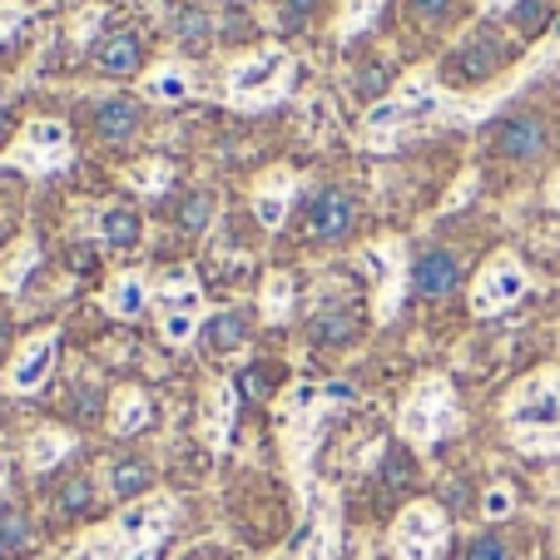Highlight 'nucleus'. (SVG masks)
<instances>
[{"mask_svg":"<svg viewBox=\"0 0 560 560\" xmlns=\"http://www.w3.org/2000/svg\"><path fill=\"white\" fill-rule=\"evenodd\" d=\"M174 530V501L170 497H139L119 511L109 526L90 530L70 560H154V550Z\"/></svg>","mask_w":560,"mask_h":560,"instance_id":"f257e3e1","label":"nucleus"},{"mask_svg":"<svg viewBox=\"0 0 560 560\" xmlns=\"http://www.w3.org/2000/svg\"><path fill=\"white\" fill-rule=\"evenodd\" d=\"M506 436L526 456L560 452V368H536L506 397Z\"/></svg>","mask_w":560,"mask_h":560,"instance_id":"f03ea898","label":"nucleus"},{"mask_svg":"<svg viewBox=\"0 0 560 560\" xmlns=\"http://www.w3.org/2000/svg\"><path fill=\"white\" fill-rule=\"evenodd\" d=\"M293 85V55L283 45H264L254 55H238L223 74V95L229 105L238 109H264V105H278Z\"/></svg>","mask_w":560,"mask_h":560,"instance_id":"7ed1b4c3","label":"nucleus"},{"mask_svg":"<svg viewBox=\"0 0 560 560\" xmlns=\"http://www.w3.org/2000/svg\"><path fill=\"white\" fill-rule=\"evenodd\" d=\"M456 422H462V412H456V392L442 372H427V377L407 392L402 412H397V432H402L412 446L442 442V436L456 432Z\"/></svg>","mask_w":560,"mask_h":560,"instance_id":"20e7f679","label":"nucleus"},{"mask_svg":"<svg viewBox=\"0 0 560 560\" xmlns=\"http://www.w3.org/2000/svg\"><path fill=\"white\" fill-rule=\"evenodd\" d=\"M342 540V516H338V497L328 487H317V497L307 501V521L298 526V536L288 540L283 556L273 560H332Z\"/></svg>","mask_w":560,"mask_h":560,"instance_id":"39448f33","label":"nucleus"},{"mask_svg":"<svg viewBox=\"0 0 560 560\" xmlns=\"http://www.w3.org/2000/svg\"><path fill=\"white\" fill-rule=\"evenodd\" d=\"M362 268L377 283V323H392L397 307L407 298V283H412V268H407V248L397 238H382V244L362 248Z\"/></svg>","mask_w":560,"mask_h":560,"instance_id":"423d86ee","label":"nucleus"},{"mask_svg":"<svg viewBox=\"0 0 560 560\" xmlns=\"http://www.w3.org/2000/svg\"><path fill=\"white\" fill-rule=\"evenodd\" d=\"M526 288H530L526 268H521L511 254H497L487 268H481V273H476V283H471V313L476 317L506 313V307H516L521 298H526Z\"/></svg>","mask_w":560,"mask_h":560,"instance_id":"0eeeda50","label":"nucleus"},{"mask_svg":"<svg viewBox=\"0 0 560 560\" xmlns=\"http://www.w3.org/2000/svg\"><path fill=\"white\" fill-rule=\"evenodd\" d=\"M442 546H446V511L432 506V501H412L397 516V530H392L397 560H432Z\"/></svg>","mask_w":560,"mask_h":560,"instance_id":"6e6552de","label":"nucleus"},{"mask_svg":"<svg viewBox=\"0 0 560 560\" xmlns=\"http://www.w3.org/2000/svg\"><path fill=\"white\" fill-rule=\"evenodd\" d=\"M5 159L15 170H31V174H50L60 164H70V129H65V119H31L21 144Z\"/></svg>","mask_w":560,"mask_h":560,"instance_id":"1a4fd4ad","label":"nucleus"},{"mask_svg":"<svg viewBox=\"0 0 560 560\" xmlns=\"http://www.w3.org/2000/svg\"><path fill=\"white\" fill-rule=\"evenodd\" d=\"M352 219H358V203H352L348 189H317L313 199H307V238H317V244H332V238H342V233L352 229Z\"/></svg>","mask_w":560,"mask_h":560,"instance_id":"9d476101","label":"nucleus"},{"mask_svg":"<svg viewBox=\"0 0 560 560\" xmlns=\"http://www.w3.org/2000/svg\"><path fill=\"white\" fill-rule=\"evenodd\" d=\"M506 60V40H501L491 25H476L471 35H466L462 45H456V60H452V70L462 74V80H487L497 65Z\"/></svg>","mask_w":560,"mask_h":560,"instance_id":"9b49d317","label":"nucleus"},{"mask_svg":"<svg viewBox=\"0 0 560 560\" xmlns=\"http://www.w3.org/2000/svg\"><path fill=\"white\" fill-rule=\"evenodd\" d=\"M55 348H60L55 332H35V338L21 348V358L11 362V372H5L11 392H40V382L50 377V368H55Z\"/></svg>","mask_w":560,"mask_h":560,"instance_id":"f8f14e48","label":"nucleus"},{"mask_svg":"<svg viewBox=\"0 0 560 560\" xmlns=\"http://www.w3.org/2000/svg\"><path fill=\"white\" fill-rule=\"evenodd\" d=\"M293 194H298V174L293 170H268L264 179L254 184V213L264 229H283L288 209H293Z\"/></svg>","mask_w":560,"mask_h":560,"instance_id":"ddd939ff","label":"nucleus"},{"mask_svg":"<svg viewBox=\"0 0 560 560\" xmlns=\"http://www.w3.org/2000/svg\"><path fill=\"white\" fill-rule=\"evenodd\" d=\"M456 283H462V264L446 248H432V254H422L412 264V288L422 298H446V293H456Z\"/></svg>","mask_w":560,"mask_h":560,"instance_id":"4468645a","label":"nucleus"},{"mask_svg":"<svg viewBox=\"0 0 560 560\" xmlns=\"http://www.w3.org/2000/svg\"><path fill=\"white\" fill-rule=\"evenodd\" d=\"M139 125H144V109H139L135 95H109L105 105L95 109V135L109 139V144H125V139H135Z\"/></svg>","mask_w":560,"mask_h":560,"instance_id":"2eb2a0df","label":"nucleus"},{"mask_svg":"<svg viewBox=\"0 0 560 560\" xmlns=\"http://www.w3.org/2000/svg\"><path fill=\"white\" fill-rule=\"evenodd\" d=\"M144 90L154 105H184V100L194 95V74H189V65H179V60H164V65H154V70H144Z\"/></svg>","mask_w":560,"mask_h":560,"instance_id":"dca6fc26","label":"nucleus"},{"mask_svg":"<svg viewBox=\"0 0 560 560\" xmlns=\"http://www.w3.org/2000/svg\"><path fill=\"white\" fill-rule=\"evenodd\" d=\"M233 422H238V387H233V382H213L209 417H203V436H209L213 452H223V446H229Z\"/></svg>","mask_w":560,"mask_h":560,"instance_id":"f3484780","label":"nucleus"},{"mask_svg":"<svg viewBox=\"0 0 560 560\" xmlns=\"http://www.w3.org/2000/svg\"><path fill=\"white\" fill-rule=\"evenodd\" d=\"M546 139H550L546 119H536V115H516V119H506V125H501L497 149H501L506 159H536L540 149H546Z\"/></svg>","mask_w":560,"mask_h":560,"instance_id":"a211bd4d","label":"nucleus"},{"mask_svg":"<svg viewBox=\"0 0 560 560\" xmlns=\"http://www.w3.org/2000/svg\"><path fill=\"white\" fill-rule=\"evenodd\" d=\"M95 60H100V70L105 74H135L139 70V60H144V45H139V35L135 31H119V35H105L100 40V50H95Z\"/></svg>","mask_w":560,"mask_h":560,"instance_id":"6ab92c4d","label":"nucleus"},{"mask_svg":"<svg viewBox=\"0 0 560 560\" xmlns=\"http://www.w3.org/2000/svg\"><path fill=\"white\" fill-rule=\"evenodd\" d=\"M100 238H105L109 248H139V238H144V219H139V209H129V203H109V209H100Z\"/></svg>","mask_w":560,"mask_h":560,"instance_id":"aec40b11","label":"nucleus"},{"mask_svg":"<svg viewBox=\"0 0 560 560\" xmlns=\"http://www.w3.org/2000/svg\"><path fill=\"white\" fill-rule=\"evenodd\" d=\"M159 313H203V288L194 283L189 268H174L159 283Z\"/></svg>","mask_w":560,"mask_h":560,"instance_id":"412c9836","label":"nucleus"},{"mask_svg":"<svg viewBox=\"0 0 560 560\" xmlns=\"http://www.w3.org/2000/svg\"><path fill=\"white\" fill-rule=\"evenodd\" d=\"M149 298H154V293H149L144 273H119L115 283L105 288V307H109L115 317H139V313L149 307Z\"/></svg>","mask_w":560,"mask_h":560,"instance_id":"4be33fe9","label":"nucleus"},{"mask_svg":"<svg viewBox=\"0 0 560 560\" xmlns=\"http://www.w3.org/2000/svg\"><path fill=\"white\" fill-rule=\"evenodd\" d=\"M358 332V313L348 303H323L313 313V342H348Z\"/></svg>","mask_w":560,"mask_h":560,"instance_id":"5701e85b","label":"nucleus"},{"mask_svg":"<svg viewBox=\"0 0 560 560\" xmlns=\"http://www.w3.org/2000/svg\"><path fill=\"white\" fill-rule=\"evenodd\" d=\"M144 422H149V397L139 387H125L115 397V412H109V427H115V436H135Z\"/></svg>","mask_w":560,"mask_h":560,"instance_id":"b1692460","label":"nucleus"},{"mask_svg":"<svg viewBox=\"0 0 560 560\" xmlns=\"http://www.w3.org/2000/svg\"><path fill=\"white\" fill-rule=\"evenodd\" d=\"M209 348L213 352H233V348H244V338H248V323H244V313L238 307H223V313H213L209 317Z\"/></svg>","mask_w":560,"mask_h":560,"instance_id":"393cba45","label":"nucleus"},{"mask_svg":"<svg viewBox=\"0 0 560 560\" xmlns=\"http://www.w3.org/2000/svg\"><path fill=\"white\" fill-rule=\"evenodd\" d=\"M35 264H40V248H35L31 238H25V244H15L11 258H5V268H0V288H5V293H21Z\"/></svg>","mask_w":560,"mask_h":560,"instance_id":"a878e982","label":"nucleus"},{"mask_svg":"<svg viewBox=\"0 0 560 560\" xmlns=\"http://www.w3.org/2000/svg\"><path fill=\"white\" fill-rule=\"evenodd\" d=\"M288 313H293V278L268 273L264 278V317L268 323H288Z\"/></svg>","mask_w":560,"mask_h":560,"instance_id":"bb28decb","label":"nucleus"},{"mask_svg":"<svg viewBox=\"0 0 560 560\" xmlns=\"http://www.w3.org/2000/svg\"><path fill=\"white\" fill-rule=\"evenodd\" d=\"M125 184L139 189V194H164L174 184V170L164 164V159H144V164H135V170L125 174Z\"/></svg>","mask_w":560,"mask_h":560,"instance_id":"cd10ccee","label":"nucleus"},{"mask_svg":"<svg viewBox=\"0 0 560 560\" xmlns=\"http://www.w3.org/2000/svg\"><path fill=\"white\" fill-rule=\"evenodd\" d=\"M199 323H203V313H164L159 317V338L170 342V348H189L199 338Z\"/></svg>","mask_w":560,"mask_h":560,"instance_id":"c85d7f7f","label":"nucleus"},{"mask_svg":"<svg viewBox=\"0 0 560 560\" xmlns=\"http://www.w3.org/2000/svg\"><path fill=\"white\" fill-rule=\"evenodd\" d=\"M109 491H115V497H139V491H149V466L115 462L109 466Z\"/></svg>","mask_w":560,"mask_h":560,"instance_id":"c756f323","label":"nucleus"},{"mask_svg":"<svg viewBox=\"0 0 560 560\" xmlns=\"http://www.w3.org/2000/svg\"><path fill=\"white\" fill-rule=\"evenodd\" d=\"M65 452H70V436H65V432H40L31 442V466H35V471H50Z\"/></svg>","mask_w":560,"mask_h":560,"instance_id":"7c9ffc66","label":"nucleus"},{"mask_svg":"<svg viewBox=\"0 0 560 560\" xmlns=\"http://www.w3.org/2000/svg\"><path fill=\"white\" fill-rule=\"evenodd\" d=\"M352 90H358L368 105H382V100L392 95V85H387V70L382 65H362L358 74H352Z\"/></svg>","mask_w":560,"mask_h":560,"instance_id":"2f4dec72","label":"nucleus"},{"mask_svg":"<svg viewBox=\"0 0 560 560\" xmlns=\"http://www.w3.org/2000/svg\"><path fill=\"white\" fill-rule=\"evenodd\" d=\"M382 0H348L342 5V21H338V35H362L372 21H377Z\"/></svg>","mask_w":560,"mask_h":560,"instance_id":"473e14b6","label":"nucleus"},{"mask_svg":"<svg viewBox=\"0 0 560 560\" xmlns=\"http://www.w3.org/2000/svg\"><path fill=\"white\" fill-rule=\"evenodd\" d=\"M511 21H516V31H521V35L546 31V21H550V0H516Z\"/></svg>","mask_w":560,"mask_h":560,"instance_id":"72a5a7b5","label":"nucleus"},{"mask_svg":"<svg viewBox=\"0 0 560 560\" xmlns=\"http://www.w3.org/2000/svg\"><path fill=\"white\" fill-rule=\"evenodd\" d=\"M179 223L189 233H203L213 223V199L209 194H189V199H184V209H179Z\"/></svg>","mask_w":560,"mask_h":560,"instance_id":"f704fd0d","label":"nucleus"},{"mask_svg":"<svg viewBox=\"0 0 560 560\" xmlns=\"http://www.w3.org/2000/svg\"><path fill=\"white\" fill-rule=\"evenodd\" d=\"M511 511H516V491L511 487H491L487 497H481V516L487 521H506Z\"/></svg>","mask_w":560,"mask_h":560,"instance_id":"c9c22d12","label":"nucleus"},{"mask_svg":"<svg viewBox=\"0 0 560 560\" xmlns=\"http://www.w3.org/2000/svg\"><path fill=\"white\" fill-rule=\"evenodd\" d=\"M179 40L184 45H209V15H199V11H179Z\"/></svg>","mask_w":560,"mask_h":560,"instance_id":"e433bc0d","label":"nucleus"},{"mask_svg":"<svg viewBox=\"0 0 560 560\" xmlns=\"http://www.w3.org/2000/svg\"><path fill=\"white\" fill-rule=\"evenodd\" d=\"M25 546V516L21 511H5L0 516V550H21Z\"/></svg>","mask_w":560,"mask_h":560,"instance_id":"4c0bfd02","label":"nucleus"},{"mask_svg":"<svg viewBox=\"0 0 560 560\" xmlns=\"http://www.w3.org/2000/svg\"><path fill=\"white\" fill-rule=\"evenodd\" d=\"M407 5H412V15H417V21H446V15H452V5H456V0H407Z\"/></svg>","mask_w":560,"mask_h":560,"instance_id":"58836bf2","label":"nucleus"},{"mask_svg":"<svg viewBox=\"0 0 560 560\" xmlns=\"http://www.w3.org/2000/svg\"><path fill=\"white\" fill-rule=\"evenodd\" d=\"M466 560H506V546H501L497 536H481V540H471Z\"/></svg>","mask_w":560,"mask_h":560,"instance_id":"ea45409f","label":"nucleus"},{"mask_svg":"<svg viewBox=\"0 0 560 560\" xmlns=\"http://www.w3.org/2000/svg\"><path fill=\"white\" fill-rule=\"evenodd\" d=\"M65 506H70V511L90 506V481H70V487H65Z\"/></svg>","mask_w":560,"mask_h":560,"instance_id":"a19ab883","label":"nucleus"},{"mask_svg":"<svg viewBox=\"0 0 560 560\" xmlns=\"http://www.w3.org/2000/svg\"><path fill=\"white\" fill-rule=\"evenodd\" d=\"M313 5H317V0H283L288 21H303V15H313Z\"/></svg>","mask_w":560,"mask_h":560,"instance_id":"79ce46f5","label":"nucleus"},{"mask_svg":"<svg viewBox=\"0 0 560 560\" xmlns=\"http://www.w3.org/2000/svg\"><path fill=\"white\" fill-rule=\"evenodd\" d=\"M15 25H21V11H15V5H5V11H0V40H5Z\"/></svg>","mask_w":560,"mask_h":560,"instance_id":"37998d69","label":"nucleus"},{"mask_svg":"<svg viewBox=\"0 0 560 560\" xmlns=\"http://www.w3.org/2000/svg\"><path fill=\"white\" fill-rule=\"evenodd\" d=\"M481 5H487V15H511L516 11V0H481Z\"/></svg>","mask_w":560,"mask_h":560,"instance_id":"c03bdc74","label":"nucleus"},{"mask_svg":"<svg viewBox=\"0 0 560 560\" xmlns=\"http://www.w3.org/2000/svg\"><path fill=\"white\" fill-rule=\"evenodd\" d=\"M546 203H550V209H560V174L546 184Z\"/></svg>","mask_w":560,"mask_h":560,"instance_id":"a18cd8bd","label":"nucleus"},{"mask_svg":"<svg viewBox=\"0 0 560 560\" xmlns=\"http://www.w3.org/2000/svg\"><path fill=\"white\" fill-rule=\"evenodd\" d=\"M5 139H11V109L0 105V144H5Z\"/></svg>","mask_w":560,"mask_h":560,"instance_id":"49530a36","label":"nucleus"},{"mask_svg":"<svg viewBox=\"0 0 560 560\" xmlns=\"http://www.w3.org/2000/svg\"><path fill=\"white\" fill-rule=\"evenodd\" d=\"M0 342H5V323H0Z\"/></svg>","mask_w":560,"mask_h":560,"instance_id":"de8ad7c7","label":"nucleus"},{"mask_svg":"<svg viewBox=\"0 0 560 560\" xmlns=\"http://www.w3.org/2000/svg\"><path fill=\"white\" fill-rule=\"evenodd\" d=\"M0 248H5V229H0Z\"/></svg>","mask_w":560,"mask_h":560,"instance_id":"09e8293b","label":"nucleus"},{"mask_svg":"<svg viewBox=\"0 0 560 560\" xmlns=\"http://www.w3.org/2000/svg\"><path fill=\"white\" fill-rule=\"evenodd\" d=\"M556 556H560V540H556Z\"/></svg>","mask_w":560,"mask_h":560,"instance_id":"8fccbe9b","label":"nucleus"}]
</instances>
